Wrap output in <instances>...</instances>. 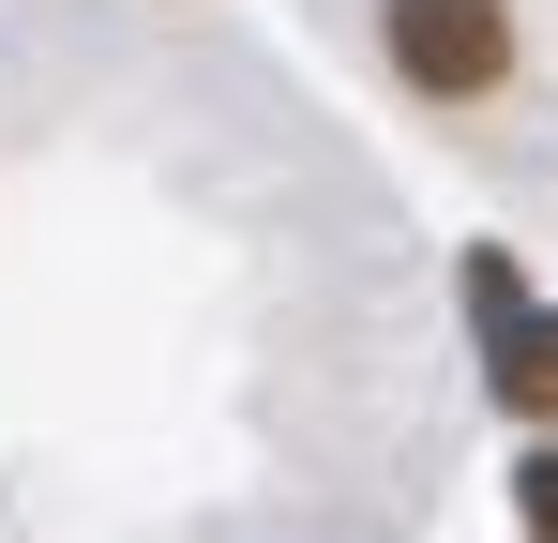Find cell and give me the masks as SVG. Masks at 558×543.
Segmentation results:
<instances>
[{"label": "cell", "mask_w": 558, "mask_h": 543, "mask_svg": "<svg viewBox=\"0 0 558 543\" xmlns=\"http://www.w3.org/2000/svg\"><path fill=\"white\" fill-rule=\"evenodd\" d=\"M392 76L438 90V106L498 90L513 76V15H498V0H392Z\"/></svg>", "instance_id": "obj_1"}, {"label": "cell", "mask_w": 558, "mask_h": 543, "mask_svg": "<svg viewBox=\"0 0 558 543\" xmlns=\"http://www.w3.org/2000/svg\"><path fill=\"white\" fill-rule=\"evenodd\" d=\"M468 302H483V333H498V408H513V423H558V317H529L498 257H468Z\"/></svg>", "instance_id": "obj_2"}, {"label": "cell", "mask_w": 558, "mask_h": 543, "mask_svg": "<svg viewBox=\"0 0 558 543\" xmlns=\"http://www.w3.org/2000/svg\"><path fill=\"white\" fill-rule=\"evenodd\" d=\"M513 498H529V543H558V452H529V468H513Z\"/></svg>", "instance_id": "obj_3"}]
</instances>
